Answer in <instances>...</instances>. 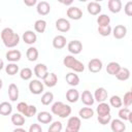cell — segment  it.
Listing matches in <instances>:
<instances>
[{
	"label": "cell",
	"mask_w": 132,
	"mask_h": 132,
	"mask_svg": "<svg viewBox=\"0 0 132 132\" xmlns=\"http://www.w3.org/2000/svg\"><path fill=\"white\" fill-rule=\"evenodd\" d=\"M28 132H42V129H41V126L39 124H32L29 127Z\"/></svg>",
	"instance_id": "48"
},
{
	"label": "cell",
	"mask_w": 132,
	"mask_h": 132,
	"mask_svg": "<svg viewBox=\"0 0 132 132\" xmlns=\"http://www.w3.org/2000/svg\"><path fill=\"white\" fill-rule=\"evenodd\" d=\"M65 79H66V82L69 86H71V87H75V86H77L79 84V77H78V75L75 72L67 73Z\"/></svg>",
	"instance_id": "23"
},
{
	"label": "cell",
	"mask_w": 132,
	"mask_h": 132,
	"mask_svg": "<svg viewBox=\"0 0 132 132\" xmlns=\"http://www.w3.org/2000/svg\"><path fill=\"white\" fill-rule=\"evenodd\" d=\"M37 121L41 124H48L53 121V116L48 111H40L37 114Z\"/></svg>",
	"instance_id": "25"
},
{
	"label": "cell",
	"mask_w": 132,
	"mask_h": 132,
	"mask_svg": "<svg viewBox=\"0 0 132 132\" xmlns=\"http://www.w3.org/2000/svg\"><path fill=\"white\" fill-rule=\"evenodd\" d=\"M29 90L34 95H39L43 92V82L39 79H32L29 82Z\"/></svg>",
	"instance_id": "3"
},
{
	"label": "cell",
	"mask_w": 132,
	"mask_h": 132,
	"mask_svg": "<svg viewBox=\"0 0 132 132\" xmlns=\"http://www.w3.org/2000/svg\"><path fill=\"white\" fill-rule=\"evenodd\" d=\"M101 9H102L101 5L95 1H92V2L88 3V5H87V10L92 15H98L101 12Z\"/></svg>",
	"instance_id": "17"
},
{
	"label": "cell",
	"mask_w": 132,
	"mask_h": 132,
	"mask_svg": "<svg viewBox=\"0 0 132 132\" xmlns=\"http://www.w3.org/2000/svg\"><path fill=\"white\" fill-rule=\"evenodd\" d=\"M3 67H4V62H3V60L0 58V70H2Z\"/></svg>",
	"instance_id": "52"
},
{
	"label": "cell",
	"mask_w": 132,
	"mask_h": 132,
	"mask_svg": "<svg viewBox=\"0 0 132 132\" xmlns=\"http://www.w3.org/2000/svg\"><path fill=\"white\" fill-rule=\"evenodd\" d=\"M116 77L119 80L125 81V80L129 79V77H130V70L128 68H126V67H121V69L119 70V72L116 74Z\"/></svg>",
	"instance_id": "29"
},
{
	"label": "cell",
	"mask_w": 132,
	"mask_h": 132,
	"mask_svg": "<svg viewBox=\"0 0 132 132\" xmlns=\"http://www.w3.org/2000/svg\"><path fill=\"white\" fill-rule=\"evenodd\" d=\"M65 132H78V131H75V130H72V129H69V128H67V127H66Z\"/></svg>",
	"instance_id": "53"
},
{
	"label": "cell",
	"mask_w": 132,
	"mask_h": 132,
	"mask_svg": "<svg viewBox=\"0 0 132 132\" xmlns=\"http://www.w3.org/2000/svg\"><path fill=\"white\" fill-rule=\"evenodd\" d=\"M8 97L11 101H16L19 98V88L14 84H10L8 87Z\"/></svg>",
	"instance_id": "27"
},
{
	"label": "cell",
	"mask_w": 132,
	"mask_h": 132,
	"mask_svg": "<svg viewBox=\"0 0 132 132\" xmlns=\"http://www.w3.org/2000/svg\"><path fill=\"white\" fill-rule=\"evenodd\" d=\"M66 14H67V16H68L70 20L77 21V20H80V19L82 18V10H81L79 7L70 6V7L67 9Z\"/></svg>",
	"instance_id": "4"
},
{
	"label": "cell",
	"mask_w": 132,
	"mask_h": 132,
	"mask_svg": "<svg viewBox=\"0 0 132 132\" xmlns=\"http://www.w3.org/2000/svg\"><path fill=\"white\" fill-rule=\"evenodd\" d=\"M110 106L109 104L105 103V102H101L98 104L97 108H96V111L98 113V116H105V114H108L110 113Z\"/></svg>",
	"instance_id": "28"
},
{
	"label": "cell",
	"mask_w": 132,
	"mask_h": 132,
	"mask_svg": "<svg viewBox=\"0 0 132 132\" xmlns=\"http://www.w3.org/2000/svg\"><path fill=\"white\" fill-rule=\"evenodd\" d=\"M54 100V94L52 92H45L41 96V103L43 105H50Z\"/></svg>",
	"instance_id": "36"
},
{
	"label": "cell",
	"mask_w": 132,
	"mask_h": 132,
	"mask_svg": "<svg viewBox=\"0 0 132 132\" xmlns=\"http://www.w3.org/2000/svg\"><path fill=\"white\" fill-rule=\"evenodd\" d=\"M38 51H37V48L36 47H34V46H30L28 50H27V52H26V56H27V59L30 61V62H34V61H36L37 59H38Z\"/></svg>",
	"instance_id": "30"
},
{
	"label": "cell",
	"mask_w": 132,
	"mask_h": 132,
	"mask_svg": "<svg viewBox=\"0 0 132 132\" xmlns=\"http://www.w3.org/2000/svg\"><path fill=\"white\" fill-rule=\"evenodd\" d=\"M108 9L112 13H118L122 10V1L121 0H109L107 3Z\"/></svg>",
	"instance_id": "19"
},
{
	"label": "cell",
	"mask_w": 132,
	"mask_h": 132,
	"mask_svg": "<svg viewBox=\"0 0 132 132\" xmlns=\"http://www.w3.org/2000/svg\"><path fill=\"white\" fill-rule=\"evenodd\" d=\"M11 123L16 127H22L25 124V117L21 113H13L11 116Z\"/></svg>",
	"instance_id": "32"
},
{
	"label": "cell",
	"mask_w": 132,
	"mask_h": 132,
	"mask_svg": "<svg viewBox=\"0 0 132 132\" xmlns=\"http://www.w3.org/2000/svg\"><path fill=\"white\" fill-rule=\"evenodd\" d=\"M67 50L72 55H78L82 51V43L79 40H71L67 45Z\"/></svg>",
	"instance_id": "5"
},
{
	"label": "cell",
	"mask_w": 132,
	"mask_h": 132,
	"mask_svg": "<svg viewBox=\"0 0 132 132\" xmlns=\"http://www.w3.org/2000/svg\"><path fill=\"white\" fill-rule=\"evenodd\" d=\"M62 128H63L62 123L60 121H56V122H53L50 125V128L47 129V132H61Z\"/></svg>",
	"instance_id": "40"
},
{
	"label": "cell",
	"mask_w": 132,
	"mask_h": 132,
	"mask_svg": "<svg viewBox=\"0 0 132 132\" xmlns=\"http://www.w3.org/2000/svg\"><path fill=\"white\" fill-rule=\"evenodd\" d=\"M27 108H28V104H27L26 102H20V103H18V105H16V109H18L19 113H21V114H23V116L25 114Z\"/></svg>",
	"instance_id": "46"
},
{
	"label": "cell",
	"mask_w": 132,
	"mask_h": 132,
	"mask_svg": "<svg viewBox=\"0 0 132 132\" xmlns=\"http://www.w3.org/2000/svg\"><path fill=\"white\" fill-rule=\"evenodd\" d=\"M2 87H3V81H2V79L0 78V90L2 89Z\"/></svg>",
	"instance_id": "54"
},
{
	"label": "cell",
	"mask_w": 132,
	"mask_h": 132,
	"mask_svg": "<svg viewBox=\"0 0 132 132\" xmlns=\"http://www.w3.org/2000/svg\"><path fill=\"white\" fill-rule=\"evenodd\" d=\"M107 96H108V93L107 91L104 89V88H98L96 89L93 97H94V100L97 101L98 103H101V102H104L106 99H107Z\"/></svg>",
	"instance_id": "10"
},
{
	"label": "cell",
	"mask_w": 132,
	"mask_h": 132,
	"mask_svg": "<svg viewBox=\"0 0 132 132\" xmlns=\"http://www.w3.org/2000/svg\"><path fill=\"white\" fill-rule=\"evenodd\" d=\"M5 71L8 75H14L19 72V66L16 63H8L5 66Z\"/></svg>",
	"instance_id": "35"
},
{
	"label": "cell",
	"mask_w": 132,
	"mask_h": 132,
	"mask_svg": "<svg viewBox=\"0 0 132 132\" xmlns=\"http://www.w3.org/2000/svg\"><path fill=\"white\" fill-rule=\"evenodd\" d=\"M34 29L37 33H43L46 29V22L44 20H37L34 23Z\"/></svg>",
	"instance_id": "34"
},
{
	"label": "cell",
	"mask_w": 132,
	"mask_h": 132,
	"mask_svg": "<svg viewBox=\"0 0 132 132\" xmlns=\"http://www.w3.org/2000/svg\"><path fill=\"white\" fill-rule=\"evenodd\" d=\"M80 100H81V102H82L85 105H87V106H91V105H93L94 102H95L92 93H91L90 91H88V90H85V91L81 93V95H80Z\"/></svg>",
	"instance_id": "16"
},
{
	"label": "cell",
	"mask_w": 132,
	"mask_h": 132,
	"mask_svg": "<svg viewBox=\"0 0 132 132\" xmlns=\"http://www.w3.org/2000/svg\"><path fill=\"white\" fill-rule=\"evenodd\" d=\"M81 126V121L78 117H70L67 121V128L75 130V131H79Z\"/></svg>",
	"instance_id": "14"
},
{
	"label": "cell",
	"mask_w": 132,
	"mask_h": 132,
	"mask_svg": "<svg viewBox=\"0 0 132 132\" xmlns=\"http://www.w3.org/2000/svg\"><path fill=\"white\" fill-rule=\"evenodd\" d=\"M66 45V37L63 35H57L53 39V46L57 50H62Z\"/></svg>",
	"instance_id": "21"
},
{
	"label": "cell",
	"mask_w": 132,
	"mask_h": 132,
	"mask_svg": "<svg viewBox=\"0 0 132 132\" xmlns=\"http://www.w3.org/2000/svg\"><path fill=\"white\" fill-rule=\"evenodd\" d=\"M102 67H103L102 61L100 59H98V58H94V59L90 60L89 63H88V68L93 73H97V72L101 71Z\"/></svg>",
	"instance_id": "6"
},
{
	"label": "cell",
	"mask_w": 132,
	"mask_h": 132,
	"mask_svg": "<svg viewBox=\"0 0 132 132\" xmlns=\"http://www.w3.org/2000/svg\"><path fill=\"white\" fill-rule=\"evenodd\" d=\"M5 57H6L7 61H9L10 63H15V62H18V61L21 60L22 54H21V52L18 51V50H10V51H8V52L6 53Z\"/></svg>",
	"instance_id": "15"
},
{
	"label": "cell",
	"mask_w": 132,
	"mask_h": 132,
	"mask_svg": "<svg viewBox=\"0 0 132 132\" xmlns=\"http://www.w3.org/2000/svg\"><path fill=\"white\" fill-rule=\"evenodd\" d=\"M72 2H73V1L70 0V1H62L61 3H62V4H65V5H70V4H72Z\"/></svg>",
	"instance_id": "51"
},
{
	"label": "cell",
	"mask_w": 132,
	"mask_h": 132,
	"mask_svg": "<svg viewBox=\"0 0 132 132\" xmlns=\"http://www.w3.org/2000/svg\"><path fill=\"white\" fill-rule=\"evenodd\" d=\"M119 118L122 121H128L130 123H132V112L128 107H123L120 108L119 110Z\"/></svg>",
	"instance_id": "22"
},
{
	"label": "cell",
	"mask_w": 132,
	"mask_h": 132,
	"mask_svg": "<svg viewBox=\"0 0 132 132\" xmlns=\"http://www.w3.org/2000/svg\"><path fill=\"white\" fill-rule=\"evenodd\" d=\"M120 69H121V65L118 62H110L106 66V71L110 75H116Z\"/></svg>",
	"instance_id": "31"
},
{
	"label": "cell",
	"mask_w": 132,
	"mask_h": 132,
	"mask_svg": "<svg viewBox=\"0 0 132 132\" xmlns=\"http://www.w3.org/2000/svg\"><path fill=\"white\" fill-rule=\"evenodd\" d=\"M37 3L36 0H24V4L27 5V6H33Z\"/></svg>",
	"instance_id": "49"
},
{
	"label": "cell",
	"mask_w": 132,
	"mask_h": 132,
	"mask_svg": "<svg viewBox=\"0 0 132 132\" xmlns=\"http://www.w3.org/2000/svg\"><path fill=\"white\" fill-rule=\"evenodd\" d=\"M78 116H79V119L89 120L94 116V110L91 107H82V108L79 109Z\"/></svg>",
	"instance_id": "26"
},
{
	"label": "cell",
	"mask_w": 132,
	"mask_h": 132,
	"mask_svg": "<svg viewBox=\"0 0 132 132\" xmlns=\"http://www.w3.org/2000/svg\"><path fill=\"white\" fill-rule=\"evenodd\" d=\"M36 112H37V108H36V106L31 104V105H28V108H27V110H26V112H25L24 116L27 117V118H31V117L35 116Z\"/></svg>",
	"instance_id": "45"
},
{
	"label": "cell",
	"mask_w": 132,
	"mask_h": 132,
	"mask_svg": "<svg viewBox=\"0 0 132 132\" xmlns=\"http://www.w3.org/2000/svg\"><path fill=\"white\" fill-rule=\"evenodd\" d=\"M111 27L110 25H107V26H98V33L101 35V36H109L111 34Z\"/></svg>",
	"instance_id": "41"
},
{
	"label": "cell",
	"mask_w": 132,
	"mask_h": 132,
	"mask_svg": "<svg viewBox=\"0 0 132 132\" xmlns=\"http://www.w3.org/2000/svg\"><path fill=\"white\" fill-rule=\"evenodd\" d=\"M111 33H112V35H113V37H114L116 39H122V38H124V37L126 36V34H127V28H126L124 25H117V26L112 29Z\"/></svg>",
	"instance_id": "11"
},
{
	"label": "cell",
	"mask_w": 132,
	"mask_h": 132,
	"mask_svg": "<svg viewBox=\"0 0 132 132\" xmlns=\"http://www.w3.org/2000/svg\"><path fill=\"white\" fill-rule=\"evenodd\" d=\"M23 40H24V42L27 43V44H33V43H35L36 40H37V35H36V33H34L33 31L27 30V31H25L24 34H23Z\"/></svg>",
	"instance_id": "18"
},
{
	"label": "cell",
	"mask_w": 132,
	"mask_h": 132,
	"mask_svg": "<svg viewBox=\"0 0 132 132\" xmlns=\"http://www.w3.org/2000/svg\"><path fill=\"white\" fill-rule=\"evenodd\" d=\"M12 132H27L25 129H23V128H21V127H19V128H16V129H14Z\"/></svg>",
	"instance_id": "50"
},
{
	"label": "cell",
	"mask_w": 132,
	"mask_h": 132,
	"mask_svg": "<svg viewBox=\"0 0 132 132\" xmlns=\"http://www.w3.org/2000/svg\"><path fill=\"white\" fill-rule=\"evenodd\" d=\"M109 104L112 106V107H116V108H120L122 105H123V100L120 96H117V95H113L110 97L109 99Z\"/></svg>",
	"instance_id": "37"
},
{
	"label": "cell",
	"mask_w": 132,
	"mask_h": 132,
	"mask_svg": "<svg viewBox=\"0 0 132 132\" xmlns=\"http://www.w3.org/2000/svg\"><path fill=\"white\" fill-rule=\"evenodd\" d=\"M110 129L112 130V132H125L126 125L124 121L120 119H114L110 121Z\"/></svg>",
	"instance_id": "9"
},
{
	"label": "cell",
	"mask_w": 132,
	"mask_h": 132,
	"mask_svg": "<svg viewBox=\"0 0 132 132\" xmlns=\"http://www.w3.org/2000/svg\"><path fill=\"white\" fill-rule=\"evenodd\" d=\"M97 120H98L99 124H101V125L104 126V125H107V124L110 123V121H111V116H110V113L105 114V116H98Z\"/></svg>",
	"instance_id": "43"
},
{
	"label": "cell",
	"mask_w": 132,
	"mask_h": 132,
	"mask_svg": "<svg viewBox=\"0 0 132 132\" xmlns=\"http://www.w3.org/2000/svg\"><path fill=\"white\" fill-rule=\"evenodd\" d=\"M36 10H37V13L38 14H40V15H46L51 11V5L46 1H40V2L37 3Z\"/></svg>",
	"instance_id": "12"
},
{
	"label": "cell",
	"mask_w": 132,
	"mask_h": 132,
	"mask_svg": "<svg viewBox=\"0 0 132 132\" xmlns=\"http://www.w3.org/2000/svg\"><path fill=\"white\" fill-rule=\"evenodd\" d=\"M13 34H14V32H13V30L11 28H4L1 31V39H2V41L6 40L7 38H9L10 36H12Z\"/></svg>",
	"instance_id": "42"
},
{
	"label": "cell",
	"mask_w": 132,
	"mask_h": 132,
	"mask_svg": "<svg viewBox=\"0 0 132 132\" xmlns=\"http://www.w3.org/2000/svg\"><path fill=\"white\" fill-rule=\"evenodd\" d=\"M12 112V106L9 102H2L0 103V114L2 116H9Z\"/></svg>",
	"instance_id": "33"
},
{
	"label": "cell",
	"mask_w": 132,
	"mask_h": 132,
	"mask_svg": "<svg viewBox=\"0 0 132 132\" xmlns=\"http://www.w3.org/2000/svg\"><path fill=\"white\" fill-rule=\"evenodd\" d=\"M97 23H98V26H107L110 23V18L104 13L99 14V16L97 18Z\"/></svg>",
	"instance_id": "39"
},
{
	"label": "cell",
	"mask_w": 132,
	"mask_h": 132,
	"mask_svg": "<svg viewBox=\"0 0 132 132\" xmlns=\"http://www.w3.org/2000/svg\"><path fill=\"white\" fill-rule=\"evenodd\" d=\"M124 11L128 16L132 15V1H128L124 6Z\"/></svg>",
	"instance_id": "47"
},
{
	"label": "cell",
	"mask_w": 132,
	"mask_h": 132,
	"mask_svg": "<svg viewBox=\"0 0 132 132\" xmlns=\"http://www.w3.org/2000/svg\"><path fill=\"white\" fill-rule=\"evenodd\" d=\"M32 75H33V72H32V70H31L30 68H28V67H25V68H23V69L20 71V76H21V78L24 79V80H29V79H31Z\"/></svg>",
	"instance_id": "38"
},
{
	"label": "cell",
	"mask_w": 132,
	"mask_h": 132,
	"mask_svg": "<svg viewBox=\"0 0 132 132\" xmlns=\"http://www.w3.org/2000/svg\"><path fill=\"white\" fill-rule=\"evenodd\" d=\"M66 99L70 103H75L79 99V93L75 89H69L66 92Z\"/></svg>",
	"instance_id": "24"
},
{
	"label": "cell",
	"mask_w": 132,
	"mask_h": 132,
	"mask_svg": "<svg viewBox=\"0 0 132 132\" xmlns=\"http://www.w3.org/2000/svg\"><path fill=\"white\" fill-rule=\"evenodd\" d=\"M63 64H64L65 67L73 70L74 72L80 73V72H82L85 70V65L80 61H78L77 59H75L74 56H71V55H67V56L64 57Z\"/></svg>",
	"instance_id": "1"
},
{
	"label": "cell",
	"mask_w": 132,
	"mask_h": 132,
	"mask_svg": "<svg viewBox=\"0 0 132 132\" xmlns=\"http://www.w3.org/2000/svg\"><path fill=\"white\" fill-rule=\"evenodd\" d=\"M42 80H43V85H45L48 88H53L58 82V76H57L56 73L51 72V73H47V75Z\"/></svg>",
	"instance_id": "13"
},
{
	"label": "cell",
	"mask_w": 132,
	"mask_h": 132,
	"mask_svg": "<svg viewBox=\"0 0 132 132\" xmlns=\"http://www.w3.org/2000/svg\"><path fill=\"white\" fill-rule=\"evenodd\" d=\"M124 105L125 107H129L131 104H132V92L131 91H128L127 93H125L124 95Z\"/></svg>",
	"instance_id": "44"
},
{
	"label": "cell",
	"mask_w": 132,
	"mask_h": 132,
	"mask_svg": "<svg viewBox=\"0 0 132 132\" xmlns=\"http://www.w3.org/2000/svg\"><path fill=\"white\" fill-rule=\"evenodd\" d=\"M0 23H1V20H0Z\"/></svg>",
	"instance_id": "55"
},
{
	"label": "cell",
	"mask_w": 132,
	"mask_h": 132,
	"mask_svg": "<svg viewBox=\"0 0 132 132\" xmlns=\"http://www.w3.org/2000/svg\"><path fill=\"white\" fill-rule=\"evenodd\" d=\"M70 27H71L70 22L64 18H60L56 21V28L60 32H63V33L68 32L70 30Z\"/></svg>",
	"instance_id": "7"
},
{
	"label": "cell",
	"mask_w": 132,
	"mask_h": 132,
	"mask_svg": "<svg viewBox=\"0 0 132 132\" xmlns=\"http://www.w3.org/2000/svg\"><path fill=\"white\" fill-rule=\"evenodd\" d=\"M51 110L54 114L62 118V119H65L67 117H69L71 114V107L61 101H57L55 102L52 107H51Z\"/></svg>",
	"instance_id": "2"
},
{
	"label": "cell",
	"mask_w": 132,
	"mask_h": 132,
	"mask_svg": "<svg viewBox=\"0 0 132 132\" xmlns=\"http://www.w3.org/2000/svg\"><path fill=\"white\" fill-rule=\"evenodd\" d=\"M48 71H47V66L45 64H42V63H38L37 65H35L34 67V74L40 78V79H43L46 75H47Z\"/></svg>",
	"instance_id": "8"
},
{
	"label": "cell",
	"mask_w": 132,
	"mask_h": 132,
	"mask_svg": "<svg viewBox=\"0 0 132 132\" xmlns=\"http://www.w3.org/2000/svg\"><path fill=\"white\" fill-rule=\"evenodd\" d=\"M20 39H21V38H20V35H19L18 33H14L12 36H10V37L7 38L6 40H4L3 43H4V45H5L6 47L11 48V47H14V46H16V45L19 44Z\"/></svg>",
	"instance_id": "20"
}]
</instances>
